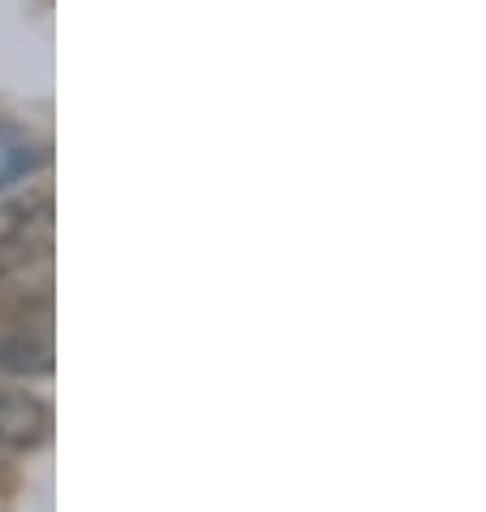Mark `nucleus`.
I'll list each match as a JSON object with an SVG mask.
<instances>
[{
  "label": "nucleus",
  "mask_w": 486,
  "mask_h": 512,
  "mask_svg": "<svg viewBox=\"0 0 486 512\" xmlns=\"http://www.w3.org/2000/svg\"><path fill=\"white\" fill-rule=\"evenodd\" d=\"M53 434V408L35 391H0V447L5 452H35Z\"/></svg>",
  "instance_id": "nucleus-1"
},
{
  "label": "nucleus",
  "mask_w": 486,
  "mask_h": 512,
  "mask_svg": "<svg viewBox=\"0 0 486 512\" xmlns=\"http://www.w3.org/2000/svg\"><path fill=\"white\" fill-rule=\"evenodd\" d=\"M48 365H53V348L44 335L31 330L0 335V374H48Z\"/></svg>",
  "instance_id": "nucleus-2"
},
{
  "label": "nucleus",
  "mask_w": 486,
  "mask_h": 512,
  "mask_svg": "<svg viewBox=\"0 0 486 512\" xmlns=\"http://www.w3.org/2000/svg\"><path fill=\"white\" fill-rule=\"evenodd\" d=\"M9 478H14V452H5V447H0V486H5Z\"/></svg>",
  "instance_id": "nucleus-3"
}]
</instances>
